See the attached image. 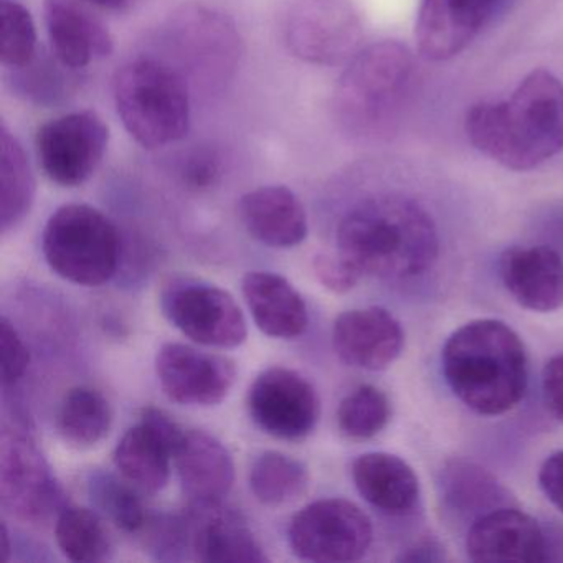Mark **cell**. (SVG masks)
<instances>
[{"mask_svg":"<svg viewBox=\"0 0 563 563\" xmlns=\"http://www.w3.org/2000/svg\"><path fill=\"white\" fill-rule=\"evenodd\" d=\"M470 143L516 173L537 169L563 151V84L530 71L507 100L474 104L466 114Z\"/></svg>","mask_w":563,"mask_h":563,"instance_id":"1","label":"cell"},{"mask_svg":"<svg viewBox=\"0 0 563 563\" xmlns=\"http://www.w3.org/2000/svg\"><path fill=\"white\" fill-rule=\"evenodd\" d=\"M338 252L362 275L405 282L437 262L440 239L430 213L404 196L385 194L352 207L338 227Z\"/></svg>","mask_w":563,"mask_h":563,"instance_id":"2","label":"cell"},{"mask_svg":"<svg viewBox=\"0 0 563 563\" xmlns=\"http://www.w3.org/2000/svg\"><path fill=\"white\" fill-rule=\"evenodd\" d=\"M441 364L451 391L484 417L507 413L526 395V347L506 322H467L448 339Z\"/></svg>","mask_w":563,"mask_h":563,"instance_id":"3","label":"cell"},{"mask_svg":"<svg viewBox=\"0 0 563 563\" xmlns=\"http://www.w3.org/2000/svg\"><path fill=\"white\" fill-rule=\"evenodd\" d=\"M413 75V54L400 42H377L358 52L335 87L339 128L362 143L388 140L410 101Z\"/></svg>","mask_w":563,"mask_h":563,"instance_id":"4","label":"cell"},{"mask_svg":"<svg viewBox=\"0 0 563 563\" xmlns=\"http://www.w3.org/2000/svg\"><path fill=\"white\" fill-rule=\"evenodd\" d=\"M113 95L118 117L130 136L146 150L177 143L189 131V87L166 62H128L114 75Z\"/></svg>","mask_w":563,"mask_h":563,"instance_id":"5","label":"cell"},{"mask_svg":"<svg viewBox=\"0 0 563 563\" xmlns=\"http://www.w3.org/2000/svg\"><path fill=\"white\" fill-rule=\"evenodd\" d=\"M44 255L48 266L67 282L104 285L117 275L120 265V232L100 210L68 203L45 225Z\"/></svg>","mask_w":563,"mask_h":563,"instance_id":"6","label":"cell"},{"mask_svg":"<svg viewBox=\"0 0 563 563\" xmlns=\"http://www.w3.org/2000/svg\"><path fill=\"white\" fill-rule=\"evenodd\" d=\"M289 545L301 560L355 562L371 549L374 527L367 514L347 499L316 500L292 517Z\"/></svg>","mask_w":563,"mask_h":563,"instance_id":"7","label":"cell"},{"mask_svg":"<svg viewBox=\"0 0 563 563\" xmlns=\"http://www.w3.org/2000/svg\"><path fill=\"white\" fill-rule=\"evenodd\" d=\"M161 309L184 335L209 347H239L249 335L245 316L235 299L200 279L170 278L161 291Z\"/></svg>","mask_w":563,"mask_h":563,"instance_id":"8","label":"cell"},{"mask_svg":"<svg viewBox=\"0 0 563 563\" xmlns=\"http://www.w3.org/2000/svg\"><path fill=\"white\" fill-rule=\"evenodd\" d=\"M110 143V128L95 111H77L48 121L35 136L38 161L58 186L87 183L100 166Z\"/></svg>","mask_w":563,"mask_h":563,"instance_id":"9","label":"cell"},{"mask_svg":"<svg viewBox=\"0 0 563 563\" xmlns=\"http://www.w3.org/2000/svg\"><path fill=\"white\" fill-rule=\"evenodd\" d=\"M246 407L256 427L279 440L308 437L321 410L314 387L286 367L262 372L250 387Z\"/></svg>","mask_w":563,"mask_h":563,"instance_id":"10","label":"cell"},{"mask_svg":"<svg viewBox=\"0 0 563 563\" xmlns=\"http://www.w3.org/2000/svg\"><path fill=\"white\" fill-rule=\"evenodd\" d=\"M0 494L4 507L32 522L64 509V493L35 444L8 430L2 434Z\"/></svg>","mask_w":563,"mask_h":563,"instance_id":"11","label":"cell"},{"mask_svg":"<svg viewBox=\"0 0 563 563\" xmlns=\"http://www.w3.org/2000/svg\"><path fill=\"white\" fill-rule=\"evenodd\" d=\"M156 374L164 394L187 407L219 405L236 380L235 362L179 342L159 349Z\"/></svg>","mask_w":563,"mask_h":563,"instance_id":"12","label":"cell"},{"mask_svg":"<svg viewBox=\"0 0 563 563\" xmlns=\"http://www.w3.org/2000/svg\"><path fill=\"white\" fill-rule=\"evenodd\" d=\"M288 44L298 57L332 65L354 54L361 25L345 0H301L289 14Z\"/></svg>","mask_w":563,"mask_h":563,"instance_id":"13","label":"cell"},{"mask_svg":"<svg viewBox=\"0 0 563 563\" xmlns=\"http://www.w3.org/2000/svg\"><path fill=\"white\" fill-rule=\"evenodd\" d=\"M186 431L163 410L146 408L141 423L121 438L114 450L120 473L140 489L159 493L169 483L170 460L183 444Z\"/></svg>","mask_w":563,"mask_h":563,"instance_id":"14","label":"cell"},{"mask_svg":"<svg viewBox=\"0 0 563 563\" xmlns=\"http://www.w3.org/2000/svg\"><path fill=\"white\" fill-rule=\"evenodd\" d=\"M503 0H421L415 38L428 62H446L470 47Z\"/></svg>","mask_w":563,"mask_h":563,"instance_id":"15","label":"cell"},{"mask_svg":"<svg viewBox=\"0 0 563 563\" xmlns=\"http://www.w3.org/2000/svg\"><path fill=\"white\" fill-rule=\"evenodd\" d=\"M467 556L473 562L542 563L552 560L549 532L529 514L506 506L471 523Z\"/></svg>","mask_w":563,"mask_h":563,"instance_id":"16","label":"cell"},{"mask_svg":"<svg viewBox=\"0 0 563 563\" xmlns=\"http://www.w3.org/2000/svg\"><path fill=\"white\" fill-rule=\"evenodd\" d=\"M400 322L384 308L342 312L332 329V345L344 364L362 371H385L404 349Z\"/></svg>","mask_w":563,"mask_h":563,"instance_id":"17","label":"cell"},{"mask_svg":"<svg viewBox=\"0 0 563 563\" xmlns=\"http://www.w3.org/2000/svg\"><path fill=\"white\" fill-rule=\"evenodd\" d=\"M186 523L189 552L199 562H268L245 520L220 503H196L186 516Z\"/></svg>","mask_w":563,"mask_h":563,"instance_id":"18","label":"cell"},{"mask_svg":"<svg viewBox=\"0 0 563 563\" xmlns=\"http://www.w3.org/2000/svg\"><path fill=\"white\" fill-rule=\"evenodd\" d=\"M499 275L522 308L552 312L563 306V258L550 246H516L500 256Z\"/></svg>","mask_w":563,"mask_h":563,"instance_id":"19","label":"cell"},{"mask_svg":"<svg viewBox=\"0 0 563 563\" xmlns=\"http://www.w3.org/2000/svg\"><path fill=\"white\" fill-rule=\"evenodd\" d=\"M44 15L52 52L64 67L78 70L113 52L107 25L80 0H45Z\"/></svg>","mask_w":563,"mask_h":563,"instance_id":"20","label":"cell"},{"mask_svg":"<svg viewBox=\"0 0 563 563\" xmlns=\"http://www.w3.org/2000/svg\"><path fill=\"white\" fill-rule=\"evenodd\" d=\"M239 213L250 235L272 249H292L308 236L305 207L288 187L266 186L245 194Z\"/></svg>","mask_w":563,"mask_h":563,"instance_id":"21","label":"cell"},{"mask_svg":"<svg viewBox=\"0 0 563 563\" xmlns=\"http://www.w3.org/2000/svg\"><path fill=\"white\" fill-rule=\"evenodd\" d=\"M177 473L194 503H222L235 481L232 454L206 431H186L177 450Z\"/></svg>","mask_w":563,"mask_h":563,"instance_id":"22","label":"cell"},{"mask_svg":"<svg viewBox=\"0 0 563 563\" xmlns=\"http://www.w3.org/2000/svg\"><path fill=\"white\" fill-rule=\"evenodd\" d=\"M243 296L253 321L263 334L296 339L308 329V308L295 286L269 272H252L243 278Z\"/></svg>","mask_w":563,"mask_h":563,"instance_id":"23","label":"cell"},{"mask_svg":"<svg viewBox=\"0 0 563 563\" xmlns=\"http://www.w3.org/2000/svg\"><path fill=\"white\" fill-rule=\"evenodd\" d=\"M352 477L358 494L390 516L410 514L420 497L417 474L395 454H362L352 464Z\"/></svg>","mask_w":563,"mask_h":563,"instance_id":"24","label":"cell"},{"mask_svg":"<svg viewBox=\"0 0 563 563\" xmlns=\"http://www.w3.org/2000/svg\"><path fill=\"white\" fill-rule=\"evenodd\" d=\"M443 499L460 516H474L479 519L484 514L507 504V490L497 483L493 474L467 461H453L441 473Z\"/></svg>","mask_w":563,"mask_h":563,"instance_id":"25","label":"cell"},{"mask_svg":"<svg viewBox=\"0 0 563 563\" xmlns=\"http://www.w3.org/2000/svg\"><path fill=\"white\" fill-rule=\"evenodd\" d=\"M35 179L27 154L8 128L0 130V223L2 232L18 227L31 212Z\"/></svg>","mask_w":563,"mask_h":563,"instance_id":"26","label":"cell"},{"mask_svg":"<svg viewBox=\"0 0 563 563\" xmlns=\"http://www.w3.org/2000/svg\"><path fill=\"white\" fill-rule=\"evenodd\" d=\"M113 415L107 398L90 387H75L65 395L58 411V431L67 443L90 448L111 428Z\"/></svg>","mask_w":563,"mask_h":563,"instance_id":"27","label":"cell"},{"mask_svg":"<svg viewBox=\"0 0 563 563\" xmlns=\"http://www.w3.org/2000/svg\"><path fill=\"white\" fill-rule=\"evenodd\" d=\"M250 489L265 506H282L298 499L309 483L302 461L279 451H266L253 461Z\"/></svg>","mask_w":563,"mask_h":563,"instance_id":"28","label":"cell"},{"mask_svg":"<svg viewBox=\"0 0 563 563\" xmlns=\"http://www.w3.org/2000/svg\"><path fill=\"white\" fill-rule=\"evenodd\" d=\"M55 536L62 552L71 562L98 563L110 559V533L93 510L64 507L58 514Z\"/></svg>","mask_w":563,"mask_h":563,"instance_id":"29","label":"cell"},{"mask_svg":"<svg viewBox=\"0 0 563 563\" xmlns=\"http://www.w3.org/2000/svg\"><path fill=\"white\" fill-rule=\"evenodd\" d=\"M390 401L380 388L361 385L339 405L338 423L352 440L377 437L390 420Z\"/></svg>","mask_w":563,"mask_h":563,"instance_id":"30","label":"cell"},{"mask_svg":"<svg viewBox=\"0 0 563 563\" xmlns=\"http://www.w3.org/2000/svg\"><path fill=\"white\" fill-rule=\"evenodd\" d=\"M91 500L126 532H137L146 526V509L133 487L104 471H93L88 477Z\"/></svg>","mask_w":563,"mask_h":563,"instance_id":"31","label":"cell"},{"mask_svg":"<svg viewBox=\"0 0 563 563\" xmlns=\"http://www.w3.org/2000/svg\"><path fill=\"white\" fill-rule=\"evenodd\" d=\"M0 22H2L0 60L9 70H21L37 55V34H35L31 12L18 2L2 0Z\"/></svg>","mask_w":563,"mask_h":563,"instance_id":"32","label":"cell"},{"mask_svg":"<svg viewBox=\"0 0 563 563\" xmlns=\"http://www.w3.org/2000/svg\"><path fill=\"white\" fill-rule=\"evenodd\" d=\"M12 80L19 95L38 104L57 103L68 93L70 87L68 78L62 74L57 65L45 58L37 60V55L24 68L14 70Z\"/></svg>","mask_w":563,"mask_h":563,"instance_id":"33","label":"cell"},{"mask_svg":"<svg viewBox=\"0 0 563 563\" xmlns=\"http://www.w3.org/2000/svg\"><path fill=\"white\" fill-rule=\"evenodd\" d=\"M0 351H2V385L4 390H8L24 378L31 362L27 345L8 318H2L0 321Z\"/></svg>","mask_w":563,"mask_h":563,"instance_id":"34","label":"cell"},{"mask_svg":"<svg viewBox=\"0 0 563 563\" xmlns=\"http://www.w3.org/2000/svg\"><path fill=\"white\" fill-rule=\"evenodd\" d=\"M150 545L159 560H183L189 550L186 517H163L153 522Z\"/></svg>","mask_w":563,"mask_h":563,"instance_id":"35","label":"cell"},{"mask_svg":"<svg viewBox=\"0 0 563 563\" xmlns=\"http://www.w3.org/2000/svg\"><path fill=\"white\" fill-rule=\"evenodd\" d=\"M314 273L329 291L349 292L357 286L362 273L341 253H321L316 256Z\"/></svg>","mask_w":563,"mask_h":563,"instance_id":"36","label":"cell"},{"mask_svg":"<svg viewBox=\"0 0 563 563\" xmlns=\"http://www.w3.org/2000/svg\"><path fill=\"white\" fill-rule=\"evenodd\" d=\"M220 170L222 166L216 151L210 147H200L184 159L180 176L189 189L206 190L216 186Z\"/></svg>","mask_w":563,"mask_h":563,"instance_id":"37","label":"cell"},{"mask_svg":"<svg viewBox=\"0 0 563 563\" xmlns=\"http://www.w3.org/2000/svg\"><path fill=\"white\" fill-rule=\"evenodd\" d=\"M542 390L550 413L563 423V354L553 355L543 367Z\"/></svg>","mask_w":563,"mask_h":563,"instance_id":"38","label":"cell"},{"mask_svg":"<svg viewBox=\"0 0 563 563\" xmlns=\"http://www.w3.org/2000/svg\"><path fill=\"white\" fill-rule=\"evenodd\" d=\"M540 489L563 514V451L550 454L539 471Z\"/></svg>","mask_w":563,"mask_h":563,"instance_id":"39","label":"cell"},{"mask_svg":"<svg viewBox=\"0 0 563 563\" xmlns=\"http://www.w3.org/2000/svg\"><path fill=\"white\" fill-rule=\"evenodd\" d=\"M443 547L437 542H421L413 549H408L400 556L401 562H441L444 560Z\"/></svg>","mask_w":563,"mask_h":563,"instance_id":"40","label":"cell"},{"mask_svg":"<svg viewBox=\"0 0 563 563\" xmlns=\"http://www.w3.org/2000/svg\"><path fill=\"white\" fill-rule=\"evenodd\" d=\"M90 2L98 8L108 9V11H120V9L126 8L130 0H90Z\"/></svg>","mask_w":563,"mask_h":563,"instance_id":"41","label":"cell"}]
</instances>
